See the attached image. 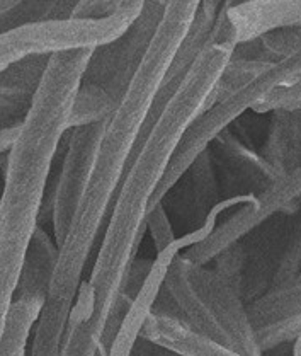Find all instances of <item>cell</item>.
Returning <instances> with one entry per match:
<instances>
[{"instance_id": "6da1fadb", "label": "cell", "mask_w": 301, "mask_h": 356, "mask_svg": "<svg viewBox=\"0 0 301 356\" xmlns=\"http://www.w3.org/2000/svg\"><path fill=\"white\" fill-rule=\"evenodd\" d=\"M233 53L230 44H206L133 155L112 202L92 271L87 282H82L71 307L69 327L89 325L104 332L133 270L153 195L187 128L212 104L214 87Z\"/></svg>"}, {"instance_id": "7a4b0ae2", "label": "cell", "mask_w": 301, "mask_h": 356, "mask_svg": "<svg viewBox=\"0 0 301 356\" xmlns=\"http://www.w3.org/2000/svg\"><path fill=\"white\" fill-rule=\"evenodd\" d=\"M92 50L51 56L6 159L0 196V339L16 300L29 245L40 229L48 179Z\"/></svg>"}, {"instance_id": "3957f363", "label": "cell", "mask_w": 301, "mask_h": 356, "mask_svg": "<svg viewBox=\"0 0 301 356\" xmlns=\"http://www.w3.org/2000/svg\"><path fill=\"white\" fill-rule=\"evenodd\" d=\"M228 278L189 263L179 254L172 261L164 285L174 295L186 316L184 321L196 331L220 341L240 356H264L248 312Z\"/></svg>"}, {"instance_id": "277c9868", "label": "cell", "mask_w": 301, "mask_h": 356, "mask_svg": "<svg viewBox=\"0 0 301 356\" xmlns=\"http://www.w3.org/2000/svg\"><path fill=\"white\" fill-rule=\"evenodd\" d=\"M167 0H145L140 16L118 40L92 50L71 111V128L108 118L148 50Z\"/></svg>"}, {"instance_id": "5b68a950", "label": "cell", "mask_w": 301, "mask_h": 356, "mask_svg": "<svg viewBox=\"0 0 301 356\" xmlns=\"http://www.w3.org/2000/svg\"><path fill=\"white\" fill-rule=\"evenodd\" d=\"M301 75V48L291 55L283 56L274 62H267L259 74H255L246 86L225 97L223 101L209 106L203 111L194 123L187 128L182 142L179 143L171 164L162 177L159 188L152 200V208L164 203L165 196L179 183L180 177L196 164L199 157L206 152L209 143L214 142L237 118L255 109L273 90L280 89ZM150 208V210H152Z\"/></svg>"}, {"instance_id": "8992f818", "label": "cell", "mask_w": 301, "mask_h": 356, "mask_svg": "<svg viewBox=\"0 0 301 356\" xmlns=\"http://www.w3.org/2000/svg\"><path fill=\"white\" fill-rule=\"evenodd\" d=\"M145 0H124L106 17H70L19 26L0 33V74L22 60L75 50H96L121 34L140 16Z\"/></svg>"}, {"instance_id": "52a82bcc", "label": "cell", "mask_w": 301, "mask_h": 356, "mask_svg": "<svg viewBox=\"0 0 301 356\" xmlns=\"http://www.w3.org/2000/svg\"><path fill=\"white\" fill-rule=\"evenodd\" d=\"M301 200V165L281 174L270 181L267 186L248 200L247 207L232 215L228 220L218 225L208 236L191 244L184 254H180L189 263L205 266L214 257L221 256L232 249L237 242L248 232L269 220L273 215L281 211L295 210Z\"/></svg>"}, {"instance_id": "ba28073f", "label": "cell", "mask_w": 301, "mask_h": 356, "mask_svg": "<svg viewBox=\"0 0 301 356\" xmlns=\"http://www.w3.org/2000/svg\"><path fill=\"white\" fill-rule=\"evenodd\" d=\"M104 127H106V118L70 128L69 145L63 155L50 207L56 245H60L65 237L78 202L92 176Z\"/></svg>"}, {"instance_id": "9c48e42d", "label": "cell", "mask_w": 301, "mask_h": 356, "mask_svg": "<svg viewBox=\"0 0 301 356\" xmlns=\"http://www.w3.org/2000/svg\"><path fill=\"white\" fill-rule=\"evenodd\" d=\"M286 28H301V0H248L221 10L209 41L239 48Z\"/></svg>"}, {"instance_id": "30bf717a", "label": "cell", "mask_w": 301, "mask_h": 356, "mask_svg": "<svg viewBox=\"0 0 301 356\" xmlns=\"http://www.w3.org/2000/svg\"><path fill=\"white\" fill-rule=\"evenodd\" d=\"M140 338L179 356H240L220 341L196 331L184 319L153 310L143 325Z\"/></svg>"}, {"instance_id": "8fae6325", "label": "cell", "mask_w": 301, "mask_h": 356, "mask_svg": "<svg viewBox=\"0 0 301 356\" xmlns=\"http://www.w3.org/2000/svg\"><path fill=\"white\" fill-rule=\"evenodd\" d=\"M82 0H0V33L24 24L74 17Z\"/></svg>"}, {"instance_id": "7c38bea8", "label": "cell", "mask_w": 301, "mask_h": 356, "mask_svg": "<svg viewBox=\"0 0 301 356\" xmlns=\"http://www.w3.org/2000/svg\"><path fill=\"white\" fill-rule=\"evenodd\" d=\"M56 256H58L56 241L40 227L29 245L16 298L24 295H46L55 270Z\"/></svg>"}, {"instance_id": "4fadbf2b", "label": "cell", "mask_w": 301, "mask_h": 356, "mask_svg": "<svg viewBox=\"0 0 301 356\" xmlns=\"http://www.w3.org/2000/svg\"><path fill=\"white\" fill-rule=\"evenodd\" d=\"M43 304L44 295H24L14 300L0 339V356H26L29 336L33 334Z\"/></svg>"}, {"instance_id": "5bb4252c", "label": "cell", "mask_w": 301, "mask_h": 356, "mask_svg": "<svg viewBox=\"0 0 301 356\" xmlns=\"http://www.w3.org/2000/svg\"><path fill=\"white\" fill-rule=\"evenodd\" d=\"M146 230L152 234L157 254L167 251L169 248H172V245L178 242L174 229H172V223L169 220L167 211H165L164 203L155 204V207L148 211V217H146Z\"/></svg>"}, {"instance_id": "9a60e30c", "label": "cell", "mask_w": 301, "mask_h": 356, "mask_svg": "<svg viewBox=\"0 0 301 356\" xmlns=\"http://www.w3.org/2000/svg\"><path fill=\"white\" fill-rule=\"evenodd\" d=\"M300 263H301V223L298 230L293 236L291 242H289L288 249H286V254L281 261V266L277 270L276 280H274V286L283 285L286 282H291L293 278L298 276L300 271Z\"/></svg>"}, {"instance_id": "2e32d148", "label": "cell", "mask_w": 301, "mask_h": 356, "mask_svg": "<svg viewBox=\"0 0 301 356\" xmlns=\"http://www.w3.org/2000/svg\"><path fill=\"white\" fill-rule=\"evenodd\" d=\"M124 0H82L74 17H106L118 10Z\"/></svg>"}, {"instance_id": "e0dca14e", "label": "cell", "mask_w": 301, "mask_h": 356, "mask_svg": "<svg viewBox=\"0 0 301 356\" xmlns=\"http://www.w3.org/2000/svg\"><path fill=\"white\" fill-rule=\"evenodd\" d=\"M21 123L17 124H9V127L0 128V154H9L12 149L14 142H16L19 130H21Z\"/></svg>"}, {"instance_id": "ac0fdd59", "label": "cell", "mask_w": 301, "mask_h": 356, "mask_svg": "<svg viewBox=\"0 0 301 356\" xmlns=\"http://www.w3.org/2000/svg\"><path fill=\"white\" fill-rule=\"evenodd\" d=\"M243 2H248V0H225L221 10L228 9V7H232V6H239V3H243Z\"/></svg>"}]
</instances>
